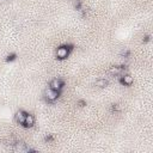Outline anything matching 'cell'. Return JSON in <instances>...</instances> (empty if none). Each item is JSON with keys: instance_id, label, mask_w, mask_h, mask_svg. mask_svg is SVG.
I'll use <instances>...</instances> for the list:
<instances>
[{"instance_id": "obj_1", "label": "cell", "mask_w": 153, "mask_h": 153, "mask_svg": "<svg viewBox=\"0 0 153 153\" xmlns=\"http://www.w3.org/2000/svg\"><path fill=\"white\" fill-rule=\"evenodd\" d=\"M44 97H45V99H47L48 102H54V100L57 99V97H59V92L49 87V88H47V90L44 91Z\"/></svg>"}, {"instance_id": "obj_2", "label": "cell", "mask_w": 153, "mask_h": 153, "mask_svg": "<svg viewBox=\"0 0 153 153\" xmlns=\"http://www.w3.org/2000/svg\"><path fill=\"white\" fill-rule=\"evenodd\" d=\"M56 57L57 59H60V60H65V59H67V56H68V54H69V49L67 48V47H59L57 49H56Z\"/></svg>"}, {"instance_id": "obj_3", "label": "cell", "mask_w": 153, "mask_h": 153, "mask_svg": "<svg viewBox=\"0 0 153 153\" xmlns=\"http://www.w3.org/2000/svg\"><path fill=\"white\" fill-rule=\"evenodd\" d=\"M49 87L53 88V90H55V91H57V92H60L61 88L63 87V82H62L60 79H53V80L50 81V86H49Z\"/></svg>"}, {"instance_id": "obj_4", "label": "cell", "mask_w": 153, "mask_h": 153, "mask_svg": "<svg viewBox=\"0 0 153 153\" xmlns=\"http://www.w3.org/2000/svg\"><path fill=\"white\" fill-rule=\"evenodd\" d=\"M121 82H122L123 85H126V86H130V85L134 82V79H133V76L129 75V74H123L122 78H121Z\"/></svg>"}, {"instance_id": "obj_5", "label": "cell", "mask_w": 153, "mask_h": 153, "mask_svg": "<svg viewBox=\"0 0 153 153\" xmlns=\"http://www.w3.org/2000/svg\"><path fill=\"white\" fill-rule=\"evenodd\" d=\"M123 71H124V68L121 67V66H112V67H110L109 73L111 75H120V74L123 73Z\"/></svg>"}, {"instance_id": "obj_6", "label": "cell", "mask_w": 153, "mask_h": 153, "mask_svg": "<svg viewBox=\"0 0 153 153\" xmlns=\"http://www.w3.org/2000/svg\"><path fill=\"white\" fill-rule=\"evenodd\" d=\"M25 116H26V114H25L24 111H22V110L17 111V112H16V115H14V117H16V121H17L19 124H24V121H25Z\"/></svg>"}, {"instance_id": "obj_7", "label": "cell", "mask_w": 153, "mask_h": 153, "mask_svg": "<svg viewBox=\"0 0 153 153\" xmlns=\"http://www.w3.org/2000/svg\"><path fill=\"white\" fill-rule=\"evenodd\" d=\"M33 124H35V118H33V116L26 114L25 121H24V124H23V126H25V127H32Z\"/></svg>"}, {"instance_id": "obj_8", "label": "cell", "mask_w": 153, "mask_h": 153, "mask_svg": "<svg viewBox=\"0 0 153 153\" xmlns=\"http://www.w3.org/2000/svg\"><path fill=\"white\" fill-rule=\"evenodd\" d=\"M94 85H96L97 87L103 88V87H105V86L108 85V80H106V79H98V80H96Z\"/></svg>"}, {"instance_id": "obj_9", "label": "cell", "mask_w": 153, "mask_h": 153, "mask_svg": "<svg viewBox=\"0 0 153 153\" xmlns=\"http://www.w3.org/2000/svg\"><path fill=\"white\" fill-rule=\"evenodd\" d=\"M5 1H7V0H0V4H1V2H5Z\"/></svg>"}]
</instances>
